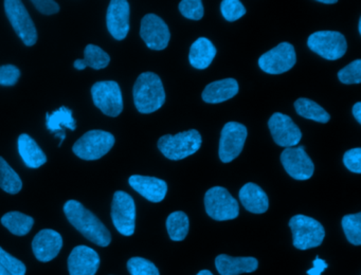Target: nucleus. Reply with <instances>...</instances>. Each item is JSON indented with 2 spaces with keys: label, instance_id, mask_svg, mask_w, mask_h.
Returning <instances> with one entry per match:
<instances>
[{
  "label": "nucleus",
  "instance_id": "f8f14e48",
  "mask_svg": "<svg viewBox=\"0 0 361 275\" xmlns=\"http://www.w3.org/2000/svg\"><path fill=\"white\" fill-rule=\"evenodd\" d=\"M297 61L295 48L289 42H281L259 59V66L268 74H281L288 71Z\"/></svg>",
  "mask_w": 361,
  "mask_h": 275
},
{
  "label": "nucleus",
  "instance_id": "6e6552de",
  "mask_svg": "<svg viewBox=\"0 0 361 275\" xmlns=\"http://www.w3.org/2000/svg\"><path fill=\"white\" fill-rule=\"evenodd\" d=\"M94 105L106 116L116 118L123 110V97L119 84L115 80L94 82L92 87Z\"/></svg>",
  "mask_w": 361,
  "mask_h": 275
},
{
  "label": "nucleus",
  "instance_id": "72a5a7b5",
  "mask_svg": "<svg viewBox=\"0 0 361 275\" xmlns=\"http://www.w3.org/2000/svg\"><path fill=\"white\" fill-rule=\"evenodd\" d=\"M338 78L343 84H360L361 82V61L356 59L348 63L345 67L342 68L338 72Z\"/></svg>",
  "mask_w": 361,
  "mask_h": 275
},
{
  "label": "nucleus",
  "instance_id": "aec40b11",
  "mask_svg": "<svg viewBox=\"0 0 361 275\" xmlns=\"http://www.w3.org/2000/svg\"><path fill=\"white\" fill-rule=\"evenodd\" d=\"M215 267L221 275H240L255 272L259 267V260L250 256L232 257L227 254H221L215 258Z\"/></svg>",
  "mask_w": 361,
  "mask_h": 275
},
{
  "label": "nucleus",
  "instance_id": "cd10ccee",
  "mask_svg": "<svg viewBox=\"0 0 361 275\" xmlns=\"http://www.w3.org/2000/svg\"><path fill=\"white\" fill-rule=\"evenodd\" d=\"M0 188L11 195L18 194L23 188L20 176L3 157H0Z\"/></svg>",
  "mask_w": 361,
  "mask_h": 275
},
{
  "label": "nucleus",
  "instance_id": "412c9836",
  "mask_svg": "<svg viewBox=\"0 0 361 275\" xmlns=\"http://www.w3.org/2000/svg\"><path fill=\"white\" fill-rule=\"evenodd\" d=\"M240 200L247 211L253 214H263L269 207L267 194L257 184H245L240 190Z\"/></svg>",
  "mask_w": 361,
  "mask_h": 275
},
{
  "label": "nucleus",
  "instance_id": "c756f323",
  "mask_svg": "<svg viewBox=\"0 0 361 275\" xmlns=\"http://www.w3.org/2000/svg\"><path fill=\"white\" fill-rule=\"evenodd\" d=\"M189 217L183 212H174L166 219V230L172 240H183L189 233Z\"/></svg>",
  "mask_w": 361,
  "mask_h": 275
},
{
  "label": "nucleus",
  "instance_id": "473e14b6",
  "mask_svg": "<svg viewBox=\"0 0 361 275\" xmlns=\"http://www.w3.org/2000/svg\"><path fill=\"white\" fill-rule=\"evenodd\" d=\"M130 275H160L157 267L143 257H132L128 262Z\"/></svg>",
  "mask_w": 361,
  "mask_h": 275
},
{
  "label": "nucleus",
  "instance_id": "2f4dec72",
  "mask_svg": "<svg viewBox=\"0 0 361 275\" xmlns=\"http://www.w3.org/2000/svg\"><path fill=\"white\" fill-rule=\"evenodd\" d=\"M26 272L24 262L0 247V275H25Z\"/></svg>",
  "mask_w": 361,
  "mask_h": 275
},
{
  "label": "nucleus",
  "instance_id": "f257e3e1",
  "mask_svg": "<svg viewBox=\"0 0 361 275\" xmlns=\"http://www.w3.org/2000/svg\"><path fill=\"white\" fill-rule=\"evenodd\" d=\"M64 213L69 222L88 240L99 247H107L111 243L109 228L79 201H67L64 204Z\"/></svg>",
  "mask_w": 361,
  "mask_h": 275
},
{
  "label": "nucleus",
  "instance_id": "ea45409f",
  "mask_svg": "<svg viewBox=\"0 0 361 275\" xmlns=\"http://www.w3.org/2000/svg\"><path fill=\"white\" fill-rule=\"evenodd\" d=\"M327 268V264L324 260L318 257L312 262V268L307 271V275H321L323 271Z\"/></svg>",
  "mask_w": 361,
  "mask_h": 275
},
{
  "label": "nucleus",
  "instance_id": "c85d7f7f",
  "mask_svg": "<svg viewBox=\"0 0 361 275\" xmlns=\"http://www.w3.org/2000/svg\"><path fill=\"white\" fill-rule=\"evenodd\" d=\"M46 126H47L48 130L51 133H59V131H63V126L67 127L71 130H75L77 128V124H75V120L73 116V111L68 108L63 107L59 108L56 111L52 112L51 114H47V118H46Z\"/></svg>",
  "mask_w": 361,
  "mask_h": 275
},
{
  "label": "nucleus",
  "instance_id": "f03ea898",
  "mask_svg": "<svg viewBox=\"0 0 361 275\" xmlns=\"http://www.w3.org/2000/svg\"><path fill=\"white\" fill-rule=\"evenodd\" d=\"M135 106L141 114H152L160 109L166 102V91L161 80L153 72H145L134 85Z\"/></svg>",
  "mask_w": 361,
  "mask_h": 275
},
{
  "label": "nucleus",
  "instance_id": "9d476101",
  "mask_svg": "<svg viewBox=\"0 0 361 275\" xmlns=\"http://www.w3.org/2000/svg\"><path fill=\"white\" fill-rule=\"evenodd\" d=\"M5 11L14 31L26 46L37 44V31L26 6L20 0H6Z\"/></svg>",
  "mask_w": 361,
  "mask_h": 275
},
{
  "label": "nucleus",
  "instance_id": "4468645a",
  "mask_svg": "<svg viewBox=\"0 0 361 275\" xmlns=\"http://www.w3.org/2000/svg\"><path fill=\"white\" fill-rule=\"evenodd\" d=\"M268 127L274 142L282 147H295L302 139L299 127L293 123L290 116L276 112L268 121Z\"/></svg>",
  "mask_w": 361,
  "mask_h": 275
},
{
  "label": "nucleus",
  "instance_id": "1a4fd4ad",
  "mask_svg": "<svg viewBox=\"0 0 361 275\" xmlns=\"http://www.w3.org/2000/svg\"><path fill=\"white\" fill-rule=\"evenodd\" d=\"M310 50L329 61L341 59L345 54L348 44L343 34L337 31H318L308 37Z\"/></svg>",
  "mask_w": 361,
  "mask_h": 275
},
{
  "label": "nucleus",
  "instance_id": "e433bc0d",
  "mask_svg": "<svg viewBox=\"0 0 361 275\" xmlns=\"http://www.w3.org/2000/svg\"><path fill=\"white\" fill-rule=\"evenodd\" d=\"M20 78V70L14 65L0 66V85L14 86Z\"/></svg>",
  "mask_w": 361,
  "mask_h": 275
},
{
  "label": "nucleus",
  "instance_id": "79ce46f5",
  "mask_svg": "<svg viewBox=\"0 0 361 275\" xmlns=\"http://www.w3.org/2000/svg\"><path fill=\"white\" fill-rule=\"evenodd\" d=\"M56 137L60 138V144H59V146L62 145L63 142H64L65 138H66V133H65V131H59V133H56Z\"/></svg>",
  "mask_w": 361,
  "mask_h": 275
},
{
  "label": "nucleus",
  "instance_id": "bb28decb",
  "mask_svg": "<svg viewBox=\"0 0 361 275\" xmlns=\"http://www.w3.org/2000/svg\"><path fill=\"white\" fill-rule=\"evenodd\" d=\"M295 109L299 116L319 123H327L331 118L329 112L312 99L300 97L295 102Z\"/></svg>",
  "mask_w": 361,
  "mask_h": 275
},
{
  "label": "nucleus",
  "instance_id": "ddd939ff",
  "mask_svg": "<svg viewBox=\"0 0 361 275\" xmlns=\"http://www.w3.org/2000/svg\"><path fill=\"white\" fill-rule=\"evenodd\" d=\"M304 149V146L288 147L281 154V162L285 171L295 180L310 179L314 173V163Z\"/></svg>",
  "mask_w": 361,
  "mask_h": 275
},
{
  "label": "nucleus",
  "instance_id": "a19ab883",
  "mask_svg": "<svg viewBox=\"0 0 361 275\" xmlns=\"http://www.w3.org/2000/svg\"><path fill=\"white\" fill-rule=\"evenodd\" d=\"M353 116L356 118L358 124H361V103L358 102V103L355 104L353 106Z\"/></svg>",
  "mask_w": 361,
  "mask_h": 275
},
{
  "label": "nucleus",
  "instance_id": "a18cd8bd",
  "mask_svg": "<svg viewBox=\"0 0 361 275\" xmlns=\"http://www.w3.org/2000/svg\"><path fill=\"white\" fill-rule=\"evenodd\" d=\"M359 33L361 34V18L359 19Z\"/></svg>",
  "mask_w": 361,
  "mask_h": 275
},
{
  "label": "nucleus",
  "instance_id": "7c9ffc66",
  "mask_svg": "<svg viewBox=\"0 0 361 275\" xmlns=\"http://www.w3.org/2000/svg\"><path fill=\"white\" fill-rule=\"evenodd\" d=\"M341 224L348 240L354 245H360L361 213L344 216L342 218Z\"/></svg>",
  "mask_w": 361,
  "mask_h": 275
},
{
  "label": "nucleus",
  "instance_id": "f3484780",
  "mask_svg": "<svg viewBox=\"0 0 361 275\" xmlns=\"http://www.w3.org/2000/svg\"><path fill=\"white\" fill-rule=\"evenodd\" d=\"M100 267V256L92 248L78 245L68 257L71 275H94Z\"/></svg>",
  "mask_w": 361,
  "mask_h": 275
},
{
  "label": "nucleus",
  "instance_id": "7ed1b4c3",
  "mask_svg": "<svg viewBox=\"0 0 361 275\" xmlns=\"http://www.w3.org/2000/svg\"><path fill=\"white\" fill-rule=\"evenodd\" d=\"M202 143L200 133L196 129H190L175 135H162L158 148L170 160H183L200 150Z\"/></svg>",
  "mask_w": 361,
  "mask_h": 275
},
{
  "label": "nucleus",
  "instance_id": "58836bf2",
  "mask_svg": "<svg viewBox=\"0 0 361 275\" xmlns=\"http://www.w3.org/2000/svg\"><path fill=\"white\" fill-rule=\"evenodd\" d=\"M32 4L44 15H54L60 12V6L54 0H33Z\"/></svg>",
  "mask_w": 361,
  "mask_h": 275
},
{
  "label": "nucleus",
  "instance_id": "a878e982",
  "mask_svg": "<svg viewBox=\"0 0 361 275\" xmlns=\"http://www.w3.org/2000/svg\"><path fill=\"white\" fill-rule=\"evenodd\" d=\"M1 224L12 234L16 235V236H25L32 228L35 219L31 216L20 213V212H9L1 218Z\"/></svg>",
  "mask_w": 361,
  "mask_h": 275
},
{
  "label": "nucleus",
  "instance_id": "2eb2a0df",
  "mask_svg": "<svg viewBox=\"0 0 361 275\" xmlns=\"http://www.w3.org/2000/svg\"><path fill=\"white\" fill-rule=\"evenodd\" d=\"M140 35L152 50H164L170 42L171 33L164 19L147 14L141 20Z\"/></svg>",
  "mask_w": 361,
  "mask_h": 275
},
{
  "label": "nucleus",
  "instance_id": "b1692460",
  "mask_svg": "<svg viewBox=\"0 0 361 275\" xmlns=\"http://www.w3.org/2000/svg\"><path fill=\"white\" fill-rule=\"evenodd\" d=\"M216 48L206 37L198 38L190 48V63L196 69H206L216 56Z\"/></svg>",
  "mask_w": 361,
  "mask_h": 275
},
{
  "label": "nucleus",
  "instance_id": "5701e85b",
  "mask_svg": "<svg viewBox=\"0 0 361 275\" xmlns=\"http://www.w3.org/2000/svg\"><path fill=\"white\" fill-rule=\"evenodd\" d=\"M18 152L27 167L39 169L47 162V156L30 135L22 133L18 137Z\"/></svg>",
  "mask_w": 361,
  "mask_h": 275
},
{
  "label": "nucleus",
  "instance_id": "37998d69",
  "mask_svg": "<svg viewBox=\"0 0 361 275\" xmlns=\"http://www.w3.org/2000/svg\"><path fill=\"white\" fill-rule=\"evenodd\" d=\"M318 2H320V4H337V0H319Z\"/></svg>",
  "mask_w": 361,
  "mask_h": 275
},
{
  "label": "nucleus",
  "instance_id": "0eeeda50",
  "mask_svg": "<svg viewBox=\"0 0 361 275\" xmlns=\"http://www.w3.org/2000/svg\"><path fill=\"white\" fill-rule=\"evenodd\" d=\"M111 219L120 234L132 236L136 226V205L128 192L118 190L111 203Z\"/></svg>",
  "mask_w": 361,
  "mask_h": 275
},
{
  "label": "nucleus",
  "instance_id": "4be33fe9",
  "mask_svg": "<svg viewBox=\"0 0 361 275\" xmlns=\"http://www.w3.org/2000/svg\"><path fill=\"white\" fill-rule=\"evenodd\" d=\"M238 93V84L234 78H225L210 82L202 92L206 103L219 104L228 101Z\"/></svg>",
  "mask_w": 361,
  "mask_h": 275
},
{
  "label": "nucleus",
  "instance_id": "20e7f679",
  "mask_svg": "<svg viewBox=\"0 0 361 275\" xmlns=\"http://www.w3.org/2000/svg\"><path fill=\"white\" fill-rule=\"evenodd\" d=\"M293 232V245L299 250L319 247L323 243L325 231L322 224L314 218L305 215H295L289 220Z\"/></svg>",
  "mask_w": 361,
  "mask_h": 275
},
{
  "label": "nucleus",
  "instance_id": "a211bd4d",
  "mask_svg": "<svg viewBox=\"0 0 361 275\" xmlns=\"http://www.w3.org/2000/svg\"><path fill=\"white\" fill-rule=\"evenodd\" d=\"M63 247L60 233L50 228L39 231L32 241L33 253L39 262H48L54 259Z\"/></svg>",
  "mask_w": 361,
  "mask_h": 275
},
{
  "label": "nucleus",
  "instance_id": "4c0bfd02",
  "mask_svg": "<svg viewBox=\"0 0 361 275\" xmlns=\"http://www.w3.org/2000/svg\"><path fill=\"white\" fill-rule=\"evenodd\" d=\"M343 163L348 171L355 173H361V148L348 150L343 156Z\"/></svg>",
  "mask_w": 361,
  "mask_h": 275
},
{
  "label": "nucleus",
  "instance_id": "39448f33",
  "mask_svg": "<svg viewBox=\"0 0 361 275\" xmlns=\"http://www.w3.org/2000/svg\"><path fill=\"white\" fill-rule=\"evenodd\" d=\"M115 145V137L109 131L90 130L84 133L75 144V156L83 160H99Z\"/></svg>",
  "mask_w": 361,
  "mask_h": 275
},
{
  "label": "nucleus",
  "instance_id": "393cba45",
  "mask_svg": "<svg viewBox=\"0 0 361 275\" xmlns=\"http://www.w3.org/2000/svg\"><path fill=\"white\" fill-rule=\"evenodd\" d=\"M111 63V57L100 47L96 44H87L84 50V59H77L75 61V68L77 70H84L86 67L94 70L104 69Z\"/></svg>",
  "mask_w": 361,
  "mask_h": 275
},
{
  "label": "nucleus",
  "instance_id": "c9c22d12",
  "mask_svg": "<svg viewBox=\"0 0 361 275\" xmlns=\"http://www.w3.org/2000/svg\"><path fill=\"white\" fill-rule=\"evenodd\" d=\"M179 11L185 18L200 20L204 16V6L200 0H183L179 4Z\"/></svg>",
  "mask_w": 361,
  "mask_h": 275
},
{
  "label": "nucleus",
  "instance_id": "9b49d317",
  "mask_svg": "<svg viewBox=\"0 0 361 275\" xmlns=\"http://www.w3.org/2000/svg\"><path fill=\"white\" fill-rule=\"evenodd\" d=\"M247 128L238 122H229L223 127L219 139V159L229 163L238 158L244 148L247 139Z\"/></svg>",
  "mask_w": 361,
  "mask_h": 275
},
{
  "label": "nucleus",
  "instance_id": "423d86ee",
  "mask_svg": "<svg viewBox=\"0 0 361 275\" xmlns=\"http://www.w3.org/2000/svg\"><path fill=\"white\" fill-rule=\"evenodd\" d=\"M207 214L217 221L235 219L240 214V205L233 196L221 186H214L204 195Z\"/></svg>",
  "mask_w": 361,
  "mask_h": 275
},
{
  "label": "nucleus",
  "instance_id": "6ab92c4d",
  "mask_svg": "<svg viewBox=\"0 0 361 275\" xmlns=\"http://www.w3.org/2000/svg\"><path fill=\"white\" fill-rule=\"evenodd\" d=\"M128 183L137 192L151 202H161L168 192V184L159 178L133 175L128 179Z\"/></svg>",
  "mask_w": 361,
  "mask_h": 275
},
{
  "label": "nucleus",
  "instance_id": "c03bdc74",
  "mask_svg": "<svg viewBox=\"0 0 361 275\" xmlns=\"http://www.w3.org/2000/svg\"><path fill=\"white\" fill-rule=\"evenodd\" d=\"M196 275H213V273L209 270H202L200 271V272H198Z\"/></svg>",
  "mask_w": 361,
  "mask_h": 275
},
{
  "label": "nucleus",
  "instance_id": "f704fd0d",
  "mask_svg": "<svg viewBox=\"0 0 361 275\" xmlns=\"http://www.w3.org/2000/svg\"><path fill=\"white\" fill-rule=\"evenodd\" d=\"M221 12L228 21H235L246 14V8L240 0H224L221 4Z\"/></svg>",
  "mask_w": 361,
  "mask_h": 275
},
{
  "label": "nucleus",
  "instance_id": "dca6fc26",
  "mask_svg": "<svg viewBox=\"0 0 361 275\" xmlns=\"http://www.w3.org/2000/svg\"><path fill=\"white\" fill-rule=\"evenodd\" d=\"M130 4L126 0H111L107 8L106 25L115 39L123 40L130 32Z\"/></svg>",
  "mask_w": 361,
  "mask_h": 275
}]
</instances>
